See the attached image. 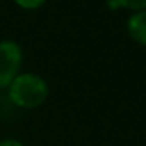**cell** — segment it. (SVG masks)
Returning <instances> with one entry per match:
<instances>
[{
	"mask_svg": "<svg viewBox=\"0 0 146 146\" xmlns=\"http://www.w3.org/2000/svg\"><path fill=\"white\" fill-rule=\"evenodd\" d=\"M23 48L12 40L0 41V90H7L9 84L21 74Z\"/></svg>",
	"mask_w": 146,
	"mask_h": 146,
	"instance_id": "7a4b0ae2",
	"label": "cell"
},
{
	"mask_svg": "<svg viewBox=\"0 0 146 146\" xmlns=\"http://www.w3.org/2000/svg\"><path fill=\"white\" fill-rule=\"evenodd\" d=\"M0 146H24L19 139H14V137H7V139H2L0 141Z\"/></svg>",
	"mask_w": 146,
	"mask_h": 146,
	"instance_id": "8992f818",
	"label": "cell"
},
{
	"mask_svg": "<svg viewBox=\"0 0 146 146\" xmlns=\"http://www.w3.org/2000/svg\"><path fill=\"white\" fill-rule=\"evenodd\" d=\"M108 7L110 9H131L134 12L146 11V0H108Z\"/></svg>",
	"mask_w": 146,
	"mask_h": 146,
	"instance_id": "277c9868",
	"label": "cell"
},
{
	"mask_svg": "<svg viewBox=\"0 0 146 146\" xmlns=\"http://www.w3.org/2000/svg\"><path fill=\"white\" fill-rule=\"evenodd\" d=\"M46 0H14V4L24 11H36L45 5Z\"/></svg>",
	"mask_w": 146,
	"mask_h": 146,
	"instance_id": "5b68a950",
	"label": "cell"
},
{
	"mask_svg": "<svg viewBox=\"0 0 146 146\" xmlns=\"http://www.w3.org/2000/svg\"><path fill=\"white\" fill-rule=\"evenodd\" d=\"M127 33L136 43L146 46V11L134 12L129 17V21H127Z\"/></svg>",
	"mask_w": 146,
	"mask_h": 146,
	"instance_id": "3957f363",
	"label": "cell"
},
{
	"mask_svg": "<svg viewBox=\"0 0 146 146\" xmlns=\"http://www.w3.org/2000/svg\"><path fill=\"white\" fill-rule=\"evenodd\" d=\"M48 93L50 90L46 81L35 72H21L7 88L9 102L14 107L24 110H33L41 107L46 102Z\"/></svg>",
	"mask_w": 146,
	"mask_h": 146,
	"instance_id": "6da1fadb",
	"label": "cell"
}]
</instances>
